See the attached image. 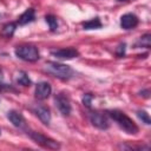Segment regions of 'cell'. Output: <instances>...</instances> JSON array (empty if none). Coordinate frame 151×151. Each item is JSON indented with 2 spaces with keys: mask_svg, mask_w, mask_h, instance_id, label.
I'll use <instances>...</instances> for the list:
<instances>
[{
  "mask_svg": "<svg viewBox=\"0 0 151 151\" xmlns=\"http://www.w3.org/2000/svg\"><path fill=\"white\" fill-rule=\"evenodd\" d=\"M92 99H93V96H92L91 93H86V94H84V97H83V104H84L86 107H91Z\"/></svg>",
  "mask_w": 151,
  "mask_h": 151,
  "instance_id": "19",
  "label": "cell"
},
{
  "mask_svg": "<svg viewBox=\"0 0 151 151\" xmlns=\"http://www.w3.org/2000/svg\"><path fill=\"white\" fill-rule=\"evenodd\" d=\"M7 118H8V120H9L15 127H22V126L25 125V118H24V116H22L20 112L15 111V110L8 111V112H7Z\"/></svg>",
  "mask_w": 151,
  "mask_h": 151,
  "instance_id": "11",
  "label": "cell"
},
{
  "mask_svg": "<svg viewBox=\"0 0 151 151\" xmlns=\"http://www.w3.org/2000/svg\"><path fill=\"white\" fill-rule=\"evenodd\" d=\"M90 122L92 123L93 126L100 130H106L110 126V123L106 118V116L99 111H93L90 113Z\"/></svg>",
  "mask_w": 151,
  "mask_h": 151,
  "instance_id": "5",
  "label": "cell"
},
{
  "mask_svg": "<svg viewBox=\"0 0 151 151\" xmlns=\"http://www.w3.org/2000/svg\"><path fill=\"white\" fill-rule=\"evenodd\" d=\"M45 68L48 73H51L54 77H58L60 79H68L73 74V70L68 65L61 64V63L47 61L46 65H45Z\"/></svg>",
  "mask_w": 151,
  "mask_h": 151,
  "instance_id": "2",
  "label": "cell"
},
{
  "mask_svg": "<svg viewBox=\"0 0 151 151\" xmlns=\"http://www.w3.org/2000/svg\"><path fill=\"white\" fill-rule=\"evenodd\" d=\"M142 93H144V94H143V96H144V97H146V98H147V97H149V90H145V91H143V92H142Z\"/></svg>",
  "mask_w": 151,
  "mask_h": 151,
  "instance_id": "21",
  "label": "cell"
},
{
  "mask_svg": "<svg viewBox=\"0 0 151 151\" xmlns=\"http://www.w3.org/2000/svg\"><path fill=\"white\" fill-rule=\"evenodd\" d=\"M15 80H17V83L19 85H22V86H29L31 85V79L28 78L27 73L26 72H22V71L17 74Z\"/></svg>",
  "mask_w": 151,
  "mask_h": 151,
  "instance_id": "15",
  "label": "cell"
},
{
  "mask_svg": "<svg viewBox=\"0 0 151 151\" xmlns=\"http://www.w3.org/2000/svg\"><path fill=\"white\" fill-rule=\"evenodd\" d=\"M138 18L137 15L132 13H126L120 18V26L124 29H132L138 25Z\"/></svg>",
  "mask_w": 151,
  "mask_h": 151,
  "instance_id": "10",
  "label": "cell"
},
{
  "mask_svg": "<svg viewBox=\"0 0 151 151\" xmlns=\"http://www.w3.org/2000/svg\"><path fill=\"white\" fill-rule=\"evenodd\" d=\"M51 92H52L51 85L47 81H40L35 86L34 94H35V98L38 100H45V99H47L50 97Z\"/></svg>",
  "mask_w": 151,
  "mask_h": 151,
  "instance_id": "9",
  "label": "cell"
},
{
  "mask_svg": "<svg viewBox=\"0 0 151 151\" xmlns=\"http://www.w3.org/2000/svg\"><path fill=\"white\" fill-rule=\"evenodd\" d=\"M45 21L48 24V27H50V29L52 32L57 31V28H58V20H57V18L54 15H52V14L46 15L45 17Z\"/></svg>",
  "mask_w": 151,
  "mask_h": 151,
  "instance_id": "16",
  "label": "cell"
},
{
  "mask_svg": "<svg viewBox=\"0 0 151 151\" xmlns=\"http://www.w3.org/2000/svg\"><path fill=\"white\" fill-rule=\"evenodd\" d=\"M31 110L33 111V113L45 124L48 125L51 122V111L47 106L42 105V104H35L31 107Z\"/></svg>",
  "mask_w": 151,
  "mask_h": 151,
  "instance_id": "7",
  "label": "cell"
},
{
  "mask_svg": "<svg viewBox=\"0 0 151 151\" xmlns=\"http://www.w3.org/2000/svg\"><path fill=\"white\" fill-rule=\"evenodd\" d=\"M137 116L139 117V119L142 122H144L146 125H150L151 124V119H150V116L146 111H137Z\"/></svg>",
  "mask_w": 151,
  "mask_h": 151,
  "instance_id": "18",
  "label": "cell"
},
{
  "mask_svg": "<svg viewBox=\"0 0 151 151\" xmlns=\"http://www.w3.org/2000/svg\"><path fill=\"white\" fill-rule=\"evenodd\" d=\"M51 54L58 59H73L79 55L78 50L73 47H66V48H58V50H52Z\"/></svg>",
  "mask_w": 151,
  "mask_h": 151,
  "instance_id": "8",
  "label": "cell"
},
{
  "mask_svg": "<svg viewBox=\"0 0 151 151\" xmlns=\"http://www.w3.org/2000/svg\"><path fill=\"white\" fill-rule=\"evenodd\" d=\"M28 134H29V137H31L37 144H39V145H41V146H44V147H46V149L55 150V149H59V147H60V145H59L58 142H55L54 139H51V138H48V137H46V136H44V134H41V133H39V132L31 131V132H28Z\"/></svg>",
  "mask_w": 151,
  "mask_h": 151,
  "instance_id": "4",
  "label": "cell"
},
{
  "mask_svg": "<svg viewBox=\"0 0 151 151\" xmlns=\"http://www.w3.org/2000/svg\"><path fill=\"white\" fill-rule=\"evenodd\" d=\"M83 27L84 29H98L101 27V21L99 18H93L88 21L83 22Z\"/></svg>",
  "mask_w": 151,
  "mask_h": 151,
  "instance_id": "13",
  "label": "cell"
},
{
  "mask_svg": "<svg viewBox=\"0 0 151 151\" xmlns=\"http://www.w3.org/2000/svg\"><path fill=\"white\" fill-rule=\"evenodd\" d=\"M0 134H1V130H0Z\"/></svg>",
  "mask_w": 151,
  "mask_h": 151,
  "instance_id": "23",
  "label": "cell"
},
{
  "mask_svg": "<svg viewBox=\"0 0 151 151\" xmlns=\"http://www.w3.org/2000/svg\"><path fill=\"white\" fill-rule=\"evenodd\" d=\"M118 1H124V0H118Z\"/></svg>",
  "mask_w": 151,
  "mask_h": 151,
  "instance_id": "22",
  "label": "cell"
},
{
  "mask_svg": "<svg viewBox=\"0 0 151 151\" xmlns=\"http://www.w3.org/2000/svg\"><path fill=\"white\" fill-rule=\"evenodd\" d=\"M15 55L25 61H29V63H34L39 59V51L35 46L32 45H22V46H18L14 51Z\"/></svg>",
  "mask_w": 151,
  "mask_h": 151,
  "instance_id": "3",
  "label": "cell"
},
{
  "mask_svg": "<svg viewBox=\"0 0 151 151\" xmlns=\"http://www.w3.org/2000/svg\"><path fill=\"white\" fill-rule=\"evenodd\" d=\"M107 114L126 133H129V134H137L138 133V130H139L138 126L136 125V123L126 113H124V112H122L119 110H111V111H107Z\"/></svg>",
  "mask_w": 151,
  "mask_h": 151,
  "instance_id": "1",
  "label": "cell"
},
{
  "mask_svg": "<svg viewBox=\"0 0 151 151\" xmlns=\"http://www.w3.org/2000/svg\"><path fill=\"white\" fill-rule=\"evenodd\" d=\"M150 45H151V35L150 34H144L143 37L139 38L138 42L136 44L137 47H146V48H149Z\"/></svg>",
  "mask_w": 151,
  "mask_h": 151,
  "instance_id": "17",
  "label": "cell"
},
{
  "mask_svg": "<svg viewBox=\"0 0 151 151\" xmlns=\"http://www.w3.org/2000/svg\"><path fill=\"white\" fill-rule=\"evenodd\" d=\"M116 53H117L118 57H123V55L125 54V44L119 45L118 48H117V51H116Z\"/></svg>",
  "mask_w": 151,
  "mask_h": 151,
  "instance_id": "20",
  "label": "cell"
},
{
  "mask_svg": "<svg viewBox=\"0 0 151 151\" xmlns=\"http://www.w3.org/2000/svg\"><path fill=\"white\" fill-rule=\"evenodd\" d=\"M15 27H17V25L14 22H7V24H5L2 26V29H1L2 35L7 37V38H11L14 34V32H15Z\"/></svg>",
  "mask_w": 151,
  "mask_h": 151,
  "instance_id": "14",
  "label": "cell"
},
{
  "mask_svg": "<svg viewBox=\"0 0 151 151\" xmlns=\"http://www.w3.org/2000/svg\"><path fill=\"white\" fill-rule=\"evenodd\" d=\"M54 101H55V106L58 107V110L60 111V113L63 116H68L71 113L72 107H71L70 99H68V97L66 94H64V93L57 94Z\"/></svg>",
  "mask_w": 151,
  "mask_h": 151,
  "instance_id": "6",
  "label": "cell"
},
{
  "mask_svg": "<svg viewBox=\"0 0 151 151\" xmlns=\"http://www.w3.org/2000/svg\"><path fill=\"white\" fill-rule=\"evenodd\" d=\"M35 19V11L34 8H27L18 19V24L19 25H26L29 24L32 21H34Z\"/></svg>",
  "mask_w": 151,
  "mask_h": 151,
  "instance_id": "12",
  "label": "cell"
}]
</instances>
